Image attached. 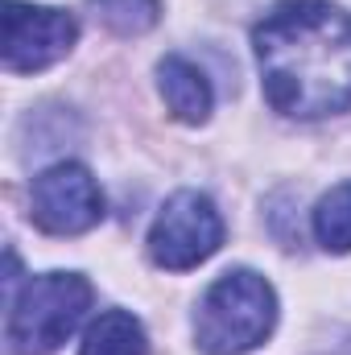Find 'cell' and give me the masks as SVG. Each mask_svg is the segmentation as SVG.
Instances as JSON below:
<instances>
[{"mask_svg":"<svg viewBox=\"0 0 351 355\" xmlns=\"http://www.w3.org/2000/svg\"><path fill=\"white\" fill-rule=\"evenodd\" d=\"M264 95L293 120L351 107V12L331 0H281L252 29Z\"/></svg>","mask_w":351,"mask_h":355,"instance_id":"1","label":"cell"},{"mask_svg":"<svg viewBox=\"0 0 351 355\" xmlns=\"http://www.w3.org/2000/svg\"><path fill=\"white\" fill-rule=\"evenodd\" d=\"M277 327V293L252 268H232L211 281L194 310V343L203 355H244Z\"/></svg>","mask_w":351,"mask_h":355,"instance_id":"2","label":"cell"},{"mask_svg":"<svg viewBox=\"0 0 351 355\" xmlns=\"http://www.w3.org/2000/svg\"><path fill=\"white\" fill-rule=\"evenodd\" d=\"M91 281L83 272H42L8 297V355H54L87 318Z\"/></svg>","mask_w":351,"mask_h":355,"instance_id":"3","label":"cell"},{"mask_svg":"<svg viewBox=\"0 0 351 355\" xmlns=\"http://www.w3.org/2000/svg\"><path fill=\"white\" fill-rule=\"evenodd\" d=\"M219 244H223V219L215 202L198 190L170 194L149 227V257L157 268H170V272H186L211 261Z\"/></svg>","mask_w":351,"mask_h":355,"instance_id":"4","label":"cell"},{"mask_svg":"<svg viewBox=\"0 0 351 355\" xmlns=\"http://www.w3.org/2000/svg\"><path fill=\"white\" fill-rule=\"evenodd\" d=\"M29 215L46 236H83L103 219V190L95 186L87 166L58 162L33 178Z\"/></svg>","mask_w":351,"mask_h":355,"instance_id":"5","label":"cell"},{"mask_svg":"<svg viewBox=\"0 0 351 355\" xmlns=\"http://www.w3.org/2000/svg\"><path fill=\"white\" fill-rule=\"evenodd\" d=\"M75 37H79V21L71 12L8 0V8H4V71H12V75L46 71L71 54Z\"/></svg>","mask_w":351,"mask_h":355,"instance_id":"6","label":"cell"},{"mask_svg":"<svg viewBox=\"0 0 351 355\" xmlns=\"http://www.w3.org/2000/svg\"><path fill=\"white\" fill-rule=\"evenodd\" d=\"M157 91H162L166 107L174 112V120H182V124H203L211 116L215 91L207 83V75L182 54H170L157 62Z\"/></svg>","mask_w":351,"mask_h":355,"instance_id":"7","label":"cell"},{"mask_svg":"<svg viewBox=\"0 0 351 355\" xmlns=\"http://www.w3.org/2000/svg\"><path fill=\"white\" fill-rule=\"evenodd\" d=\"M79 355H149V339L128 310H103L87 327Z\"/></svg>","mask_w":351,"mask_h":355,"instance_id":"8","label":"cell"},{"mask_svg":"<svg viewBox=\"0 0 351 355\" xmlns=\"http://www.w3.org/2000/svg\"><path fill=\"white\" fill-rule=\"evenodd\" d=\"M310 227H314V240L327 252H335V257L351 252V182H339L335 190H327L318 198V207L310 215Z\"/></svg>","mask_w":351,"mask_h":355,"instance_id":"9","label":"cell"},{"mask_svg":"<svg viewBox=\"0 0 351 355\" xmlns=\"http://www.w3.org/2000/svg\"><path fill=\"white\" fill-rule=\"evenodd\" d=\"M91 4H95V17L120 37H137L153 29L162 17V0H91Z\"/></svg>","mask_w":351,"mask_h":355,"instance_id":"10","label":"cell"},{"mask_svg":"<svg viewBox=\"0 0 351 355\" xmlns=\"http://www.w3.org/2000/svg\"><path fill=\"white\" fill-rule=\"evenodd\" d=\"M343 355H351V347H348V352H343Z\"/></svg>","mask_w":351,"mask_h":355,"instance_id":"11","label":"cell"}]
</instances>
